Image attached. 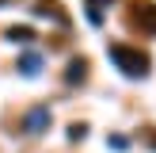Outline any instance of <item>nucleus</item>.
Instances as JSON below:
<instances>
[{"mask_svg": "<svg viewBox=\"0 0 156 153\" xmlns=\"http://www.w3.org/2000/svg\"><path fill=\"white\" fill-rule=\"evenodd\" d=\"M107 58H111L126 76H133V80H137V76H149V65H152L145 50L126 46V42H111V46H107Z\"/></svg>", "mask_w": 156, "mask_h": 153, "instance_id": "f257e3e1", "label": "nucleus"}, {"mask_svg": "<svg viewBox=\"0 0 156 153\" xmlns=\"http://www.w3.org/2000/svg\"><path fill=\"white\" fill-rule=\"evenodd\" d=\"M50 119H53V115H50V107H30V111L23 115V122H19V126L27 130V134H46V130H50Z\"/></svg>", "mask_w": 156, "mask_h": 153, "instance_id": "f03ea898", "label": "nucleus"}, {"mask_svg": "<svg viewBox=\"0 0 156 153\" xmlns=\"http://www.w3.org/2000/svg\"><path fill=\"white\" fill-rule=\"evenodd\" d=\"M133 23L145 31V35H156V4L152 0H137L133 4Z\"/></svg>", "mask_w": 156, "mask_h": 153, "instance_id": "7ed1b4c3", "label": "nucleus"}, {"mask_svg": "<svg viewBox=\"0 0 156 153\" xmlns=\"http://www.w3.org/2000/svg\"><path fill=\"white\" fill-rule=\"evenodd\" d=\"M34 12H38V15H50V19H57L61 27L69 23V15L61 12V4H57V0H38V4H34Z\"/></svg>", "mask_w": 156, "mask_h": 153, "instance_id": "20e7f679", "label": "nucleus"}, {"mask_svg": "<svg viewBox=\"0 0 156 153\" xmlns=\"http://www.w3.org/2000/svg\"><path fill=\"white\" fill-rule=\"evenodd\" d=\"M114 0H84V8H88V19L91 23H103V12L111 8Z\"/></svg>", "mask_w": 156, "mask_h": 153, "instance_id": "39448f33", "label": "nucleus"}, {"mask_svg": "<svg viewBox=\"0 0 156 153\" xmlns=\"http://www.w3.org/2000/svg\"><path fill=\"white\" fill-rule=\"evenodd\" d=\"M84 76H88V61H84V58H73V61H69L65 80H69V84H76V80H84Z\"/></svg>", "mask_w": 156, "mask_h": 153, "instance_id": "423d86ee", "label": "nucleus"}, {"mask_svg": "<svg viewBox=\"0 0 156 153\" xmlns=\"http://www.w3.org/2000/svg\"><path fill=\"white\" fill-rule=\"evenodd\" d=\"M19 69L27 76H38V69H42V58H38V54H23L19 58Z\"/></svg>", "mask_w": 156, "mask_h": 153, "instance_id": "0eeeda50", "label": "nucleus"}, {"mask_svg": "<svg viewBox=\"0 0 156 153\" xmlns=\"http://www.w3.org/2000/svg\"><path fill=\"white\" fill-rule=\"evenodd\" d=\"M8 38L27 46V42H34V31H30V27H8Z\"/></svg>", "mask_w": 156, "mask_h": 153, "instance_id": "6e6552de", "label": "nucleus"}, {"mask_svg": "<svg viewBox=\"0 0 156 153\" xmlns=\"http://www.w3.org/2000/svg\"><path fill=\"white\" fill-rule=\"evenodd\" d=\"M84 134H88V126H84V122H73V126H69V138H73V142H80Z\"/></svg>", "mask_w": 156, "mask_h": 153, "instance_id": "1a4fd4ad", "label": "nucleus"}, {"mask_svg": "<svg viewBox=\"0 0 156 153\" xmlns=\"http://www.w3.org/2000/svg\"><path fill=\"white\" fill-rule=\"evenodd\" d=\"M107 145H111V149H126L129 142H126V138H122V134H114V138H107Z\"/></svg>", "mask_w": 156, "mask_h": 153, "instance_id": "9d476101", "label": "nucleus"}, {"mask_svg": "<svg viewBox=\"0 0 156 153\" xmlns=\"http://www.w3.org/2000/svg\"><path fill=\"white\" fill-rule=\"evenodd\" d=\"M141 138H145V145H149V149H156V130H145Z\"/></svg>", "mask_w": 156, "mask_h": 153, "instance_id": "9b49d317", "label": "nucleus"}, {"mask_svg": "<svg viewBox=\"0 0 156 153\" xmlns=\"http://www.w3.org/2000/svg\"><path fill=\"white\" fill-rule=\"evenodd\" d=\"M0 4H4V0H0Z\"/></svg>", "mask_w": 156, "mask_h": 153, "instance_id": "f8f14e48", "label": "nucleus"}]
</instances>
